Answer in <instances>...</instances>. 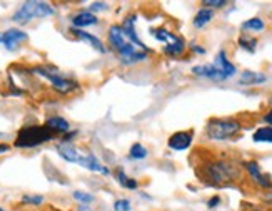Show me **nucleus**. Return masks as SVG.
I'll use <instances>...</instances> for the list:
<instances>
[{"label": "nucleus", "instance_id": "obj_1", "mask_svg": "<svg viewBox=\"0 0 272 211\" xmlns=\"http://www.w3.org/2000/svg\"><path fill=\"white\" fill-rule=\"evenodd\" d=\"M107 44L111 45L112 50L117 52L119 59L124 66H134L137 62H142L147 59V52L139 50L135 45L129 41V37H127L122 25H119V24H114L107 28Z\"/></svg>", "mask_w": 272, "mask_h": 211}, {"label": "nucleus", "instance_id": "obj_2", "mask_svg": "<svg viewBox=\"0 0 272 211\" xmlns=\"http://www.w3.org/2000/svg\"><path fill=\"white\" fill-rule=\"evenodd\" d=\"M200 176L211 186H227L241 179V166L229 159H214L200 166Z\"/></svg>", "mask_w": 272, "mask_h": 211}, {"label": "nucleus", "instance_id": "obj_3", "mask_svg": "<svg viewBox=\"0 0 272 211\" xmlns=\"http://www.w3.org/2000/svg\"><path fill=\"white\" fill-rule=\"evenodd\" d=\"M28 72L32 76L42 77L47 82H50L52 91H55L60 96H69L75 93V91H79V82L75 79H72L71 76H67V74H63L62 71L55 69L52 66H37L28 69Z\"/></svg>", "mask_w": 272, "mask_h": 211}, {"label": "nucleus", "instance_id": "obj_4", "mask_svg": "<svg viewBox=\"0 0 272 211\" xmlns=\"http://www.w3.org/2000/svg\"><path fill=\"white\" fill-rule=\"evenodd\" d=\"M55 139V134L45 126H39V124H28V126H22L17 133V138L14 141L15 147H37L44 142H49Z\"/></svg>", "mask_w": 272, "mask_h": 211}, {"label": "nucleus", "instance_id": "obj_5", "mask_svg": "<svg viewBox=\"0 0 272 211\" xmlns=\"http://www.w3.org/2000/svg\"><path fill=\"white\" fill-rule=\"evenodd\" d=\"M242 124L234 117H214L206 126V136L211 141H227L241 133Z\"/></svg>", "mask_w": 272, "mask_h": 211}, {"label": "nucleus", "instance_id": "obj_6", "mask_svg": "<svg viewBox=\"0 0 272 211\" xmlns=\"http://www.w3.org/2000/svg\"><path fill=\"white\" fill-rule=\"evenodd\" d=\"M55 14V9L52 7L49 2H24L19 9L15 10L12 15V20L19 25H25L33 19H45V17H52Z\"/></svg>", "mask_w": 272, "mask_h": 211}, {"label": "nucleus", "instance_id": "obj_7", "mask_svg": "<svg viewBox=\"0 0 272 211\" xmlns=\"http://www.w3.org/2000/svg\"><path fill=\"white\" fill-rule=\"evenodd\" d=\"M244 169H246V173L249 174V178H251L259 188H262V190H269V188H272L270 176L262 173V169H260L257 161H246L244 163Z\"/></svg>", "mask_w": 272, "mask_h": 211}, {"label": "nucleus", "instance_id": "obj_8", "mask_svg": "<svg viewBox=\"0 0 272 211\" xmlns=\"http://www.w3.org/2000/svg\"><path fill=\"white\" fill-rule=\"evenodd\" d=\"M194 131H177L167 139V146L172 151H186L192 146Z\"/></svg>", "mask_w": 272, "mask_h": 211}, {"label": "nucleus", "instance_id": "obj_9", "mask_svg": "<svg viewBox=\"0 0 272 211\" xmlns=\"http://www.w3.org/2000/svg\"><path fill=\"white\" fill-rule=\"evenodd\" d=\"M27 32L20 31V28H9V31L2 32V44L7 50H17L20 44L27 42Z\"/></svg>", "mask_w": 272, "mask_h": 211}, {"label": "nucleus", "instance_id": "obj_10", "mask_svg": "<svg viewBox=\"0 0 272 211\" xmlns=\"http://www.w3.org/2000/svg\"><path fill=\"white\" fill-rule=\"evenodd\" d=\"M135 22H137V15H135V14H132V15H127V17H125V20H124L120 25H122V28L125 31L127 37H129V41H130L132 44H134L139 50H144V52H147V54H149V52H150V49L141 41V39H139L137 32H135Z\"/></svg>", "mask_w": 272, "mask_h": 211}, {"label": "nucleus", "instance_id": "obj_11", "mask_svg": "<svg viewBox=\"0 0 272 211\" xmlns=\"http://www.w3.org/2000/svg\"><path fill=\"white\" fill-rule=\"evenodd\" d=\"M57 153H59V156L62 159H65V161L79 164L85 151L72 144V142H59V144H57Z\"/></svg>", "mask_w": 272, "mask_h": 211}, {"label": "nucleus", "instance_id": "obj_12", "mask_svg": "<svg viewBox=\"0 0 272 211\" xmlns=\"http://www.w3.org/2000/svg\"><path fill=\"white\" fill-rule=\"evenodd\" d=\"M212 64L216 66V69L219 72H221L224 81H225V79H230L232 76H235V72H237V67L227 59V52H225V50H219L217 55H216V61H214Z\"/></svg>", "mask_w": 272, "mask_h": 211}, {"label": "nucleus", "instance_id": "obj_13", "mask_svg": "<svg viewBox=\"0 0 272 211\" xmlns=\"http://www.w3.org/2000/svg\"><path fill=\"white\" fill-rule=\"evenodd\" d=\"M79 164L82 168L92 171V173H100L104 176L111 174V169H109L107 166H104V164L99 161V158H97L94 153H90V151H85L84 153V156H82V159H80Z\"/></svg>", "mask_w": 272, "mask_h": 211}, {"label": "nucleus", "instance_id": "obj_14", "mask_svg": "<svg viewBox=\"0 0 272 211\" xmlns=\"http://www.w3.org/2000/svg\"><path fill=\"white\" fill-rule=\"evenodd\" d=\"M71 22L74 28H80V31H82L84 27H92V25L99 24V17L89 12V9H87V10H79L77 14H74Z\"/></svg>", "mask_w": 272, "mask_h": 211}, {"label": "nucleus", "instance_id": "obj_15", "mask_svg": "<svg viewBox=\"0 0 272 211\" xmlns=\"http://www.w3.org/2000/svg\"><path fill=\"white\" fill-rule=\"evenodd\" d=\"M71 32L74 34L75 37L79 39V41H82V42H85V44H89L92 49H95L97 52H102V54H106V45L102 44V41L99 37H95V36H92V34H89V32H85V31H80V28H71Z\"/></svg>", "mask_w": 272, "mask_h": 211}, {"label": "nucleus", "instance_id": "obj_16", "mask_svg": "<svg viewBox=\"0 0 272 211\" xmlns=\"http://www.w3.org/2000/svg\"><path fill=\"white\" fill-rule=\"evenodd\" d=\"M44 126L54 134H63V136H65L67 133H71V123H69L67 119H63L62 116H50V117H47V121H45Z\"/></svg>", "mask_w": 272, "mask_h": 211}, {"label": "nucleus", "instance_id": "obj_17", "mask_svg": "<svg viewBox=\"0 0 272 211\" xmlns=\"http://www.w3.org/2000/svg\"><path fill=\"white\" fill-rule=\"evenodd\" d=\"M192 74L197 77H206V79H212V81H224L221 72L216 69L214 64H202V66H194L192 67Z\"/></svg>", "mask_w": 272, "mask_h": 211}, {"label": "nucleus", "instance_id": "obj_18", "mask_svg": "<svg viewBox=\"0 0 272 211\" xmlns=\"http://www.w3.org/2000/svg\"><path fill=\"white\" fill-rule=\"evenodd\" d=\"M265 81H267V76L262 72H256V71H244L239 77L241 85H259V84H264Z\"/></svg>", "mask_w": 272, "mask_h": 211}, {"label": "nucleus", "instance_id": "obj_19", "mask_svg": "<svg viewBox=\"0 0 272 211\" xmlns=\"http://www.w3.org/2000/svg\"><path fill=\"white\" fill-rule=\"evenodd\" d=\"M114 174H115V179H117V183L122 186V188H125V190H137V188H139L137 179L135 178H130V176L127 174L122 168L115 169Z\"/></svg>", "mask_w": 272, "mask_h": 211}, {"label": "nucleus", "instance_id": "obj_20", "mask_svg": "<svg viewBox=\"0 0 272 211\" xmlns=\"http://www.w3.org/2000/svg\"><path fill=\"white\" fill-rule=\"evenodd\" d=\"M150 36H152L155 41H159V42H164L165 45L167 44H172V42H176L177 39H179V36H176L174 32H171V31H167V28H164V27H159V28H152L150 31Z\"/></svg>", "mask_w": 272, "mask_h": 211}, {"label": "nucleus", "instance_id": "obj_21", "mask_svg": "<svg viewBox=\"0 0 272 211\" xmlns=\"http://www.w3.org/2000/svg\"><path fill=\"white\" fill-rule=\"evenodd\" d=\"M186 47H187L186 41H184L182 37H179L176 42L164 45V54L169 55V57H179V55H182L184 52H186Z\"/></svg>", "mask_w": 272, "mask_h": 211}, {"label": "nucleus", "instance_id": "obj_22", "mask_svg": "<svg viewBox=\"0 0 272 211\" xmlns=\"http://www.w3.org/2000/svg\"><path fill=\"white\" fill-rule=\"evenodd\" d=\"M214 19V10H211V9H204L202 7L197 14H195V17H194V20H192V24H194V27L195 28H202V27H206L209 22Z\"/></svg>", "mask_w": 272, "mask_h": 211}, {"label": "nucleus", "instance_id": "obj_23", "mask_svg": "<svg viewBox=\"0 0 272 211\" xmlns=\"http://www.w3.org/2000/svg\"><path fill=\"white\" fill-rule=\"evenodd\" d=\"M242 31H249V32H262L265 28V22L260 19V17H252V19H247L242 22Z\"/></svg>", "mask_w": 272, "mask_h": 211}, {"label": "nucleus", "instance_id": "obj_24", "mask_svg": "<svg viewBox=\"0 0 272 211\" xmlns=\"http://www.w3.org/2000/svg\"><path fill=\"white\" fill-rule=\"evenodd\" d=\"M252 141L254 142H267L272 144V128L270 126H262L254 131L252 134Z\"/></svg>", "mask_w": 272, "mask_h": 211}, {"label": "nucleus", "instance_id": "obj_25", "mask_svg": "<svg viewBox=\"0 0 272 211\" xmlns=\"http://www.w3.org/2000/svg\"><path fill=\"white\" fill-rule=\"evenodd\" d=\"M237 44H239L241 49H244L246 52H256V45H257V39L249 36V34H241L239 36V41H237Z\"/></svg>", "mask_w": 272, "mask_h": 211}, {"label": "nucleus", "instance_id": "obj_26", "mask_svg": "<svg viewBox=\"0 0 272 211\" xmlns=\"http://www.w3.org/2000/svg\"><path fill=\"white\" fill-rule=\"evenodd\" d=\"M149 156V151L147 147L142 144V142H134L129 149V158L130 159H135V161H142Z\"/></svg>", "mask_w": 272, "mask_h": 211}, {"label": "nucleus", "instance_id": "obj_27", "mask_svg": "<svg viewBox=\"0 0 272 211\" xmlns=\"http://www.w3.org/2000/svg\"><path fill=\"white\" fill-rule=\"evenodd\" d=\"M24 204H30V206H40L44 203V196L42 195H30V193H25L20 199Z\"/></svg>", "mask_w": 272, "mask_h": 211}, {"label": "nucleus", "instance_id": "obj_28", "mask_svg": "<svg viewBox=\"0 0 272 211\" xmlns=\"http://www.w3.org/2000/svg\"><path fill=\"white\" fill-rule=\"evenodd\" d=\"M72 196H74V199H77V201H80L82 204H90L95 199L94 195H90V193H87V191H80V190L74 191Z\"/></svg>", "mask_w": 272, "mask_h": 211}, {"label": "nucleus", "instance_id": "obj_29", "mask_svg": "<svg viewBox=\"0 0 272 211\" xmlns=\"http://www.w3.org/2000/svg\"><path fill=\"white\" fill-rule=\"evenodd\" d=\"M132 209V203L127 198H120L115 199L114 203V211H130Z\"/></svg>", "mask_w": 272, "mask_h": 211}, {"label": "nucleus", "instance_id": "obj_30", "mask_svg": "<svg viewBox=\"0 0 272 211\" xmlns=\"http://www.w3.org/2000/svg\"><path fill=\"white\" fill-rule=\"evenodd\" d=\"M202 5H204V9H221V7H225L227 2L225 0H202Z\"/></svg>", "mask_w": 272, "mask_h": 211}, {"label": "nucleus", "instance_id": "obj_31", "mask_svg": "<svg viewBox=\"0 0 272 211\" xmlns=\"http://www.w3.org/2000/svg\"><path fill=\"white\" fill-rule=\"evenodd\" d=\"M109 9V4L107 2H92L89 5V12H104V10Z\"/></svg>", "mask_w": 272, "mask_h": 211}, {"label": "nucleus", "instance_id": "obj_32", "mask_svg": "<svg viewBox=\"0 0 272 211\" xmlns=\"http://www.w3.org/2000/svg\"><path fill=\"white\" fill-rule=\"evenodd\" d=\"M260 199H262L264 203L272 204V188H269V190H264V193L260 195Z\"/></svg>", "mask_w": 272, "mask_h": 211}, {"label": "nucleus", "instance_id": "obj_33", "mask_svg": "<svg viewBox=\"0 0 272 211\" xmlns=\"http://www.w3.org/2000/svg\"><path fill=\"white\" fill-rule=\"evenodd\" d=\"M221 203V196L216 195V196H212L209 201H207V208L209 209H214V208H217V204Z\"/></svg>", "mask_w": 272, "mask_h": 211}, {"label": "nucleus", "instance_id": "obj_34", "mask_svg": "<svg viewBox=\"0 0 272 211\" xmlns=\"http://www.w3.org/2000/svg\"><path fill=\"white\" fill-rule=\"evenodd\" d=\"M262 119H264V123H265V124H269V126L272 128V107H270V109H269L267 112L264 114V117H262Z\"/></svg>", "mask_w": 272, "mask_h": 211}, {"label": "nucleus", "instance_id": "obj_35", "mask_svg": "<svg viewBox=\"0 0 272 211\" xmlns=\"http://www.w3.org/2000/svg\"><path fill=\"white\" fill-rule=\"evenodd\" d=\"M190 50H192V52H195V54H206V49L204 47H199V45L197 44H192V45H190Z\"/></svg>", "mask_w": 272, "mask_h": 211}, {"label": "nucleus", "instance_id": "obj_36", "mask_svg": "<svg viewBox=\"0 0 272 211\" xmlns=\"http://www.w3.org/2000/svg\"><path fill=\"white\" fill-rule=\"evenodd\" d=\"M10 151V146L5 144V142H0V155H4V153H9Z\"/></svg>", "mask_w": 272, "mask_h": 211}, {"label": "nucleus", "instance_id": "obj_37", "mask_svg": "<svg viewBox=\"0 0 272 211\" xmlns=\"http://www.w3.org/2000/svg\"><path fill=\"white\" fill-rule=\"evenodd\" d=\"M0 211H5V209H4V208H0Z\"/></svg>", "mask_w": 272, "mask_h": 211}]
</instances>
